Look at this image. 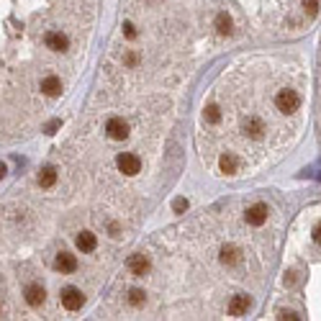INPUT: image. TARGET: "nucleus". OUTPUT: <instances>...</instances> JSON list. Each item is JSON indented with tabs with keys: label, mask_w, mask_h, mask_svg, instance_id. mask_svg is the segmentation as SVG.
<instances>
[{
	"label": "nucleus",
	"mask_w": 321,
	"mask_h": 321,
	"mask_svg": "<svg viewBox=\"0 0 321 321\" xmlns=\"http://www.w3.org/2000/svg\"><path fill=\"white\" fill-rule=\"evenodd\" d=\"M275 105H277V111L280 113H295L298 108H301V95H298L295 90H290V88H283V90H277V95H275Z\"/></svg>",
	"instance_id": "f257e3e1"
},
{
	"label": "nucleus",
	"mask_w": 321,
	"mask_h": 321,
	"mask_svg": "<svg viewBox=\"0 0 321 321\" xmlns=\"http://www.w3.org/2000/svg\"><path fill=\"white\" fill-rule=\"evenodd\" d=\"M116 165H118L121 173L128 175V178H134V175L141 173V157L134 154V152H121V154L116 157Z\"/></svg>",
	"instance_id": "f03ea898"
},
{
	"label": "nucleus",
	"mask_w": 321,
	"mask_h": 321,
	"mask_svg": "<svg viewBox=\"0 0 321 321\" xmlns=\"http://www.w3.org/2000/svg\"><path fill=\"white\" fill-rule=\"evenodd\" d=\"M242 128H244V136L252 139V141H260L265 136V131H267V126H265V121L260 116H247Z\"/></svg>",
	"instance_id": "7ed1b4c3"
},
{
	"label": "nucleus",
	"mask_w": 321,
	"mask_h": 321,
	"mask_svg": "<svg viewBox=\"0 0 321 321\" xmlns=\"http://www.w3.org/2000/svg\"><path fill=\"white\" fill-rule=\"evenodd\" d=\"M267 216H270L267 203H254V206H249L247 213H244V219H247L249 226H262V224H267Z\"/></svg>",
	"instance_id": "20e7f679"
},
{
	"label": "nucleus",
	"mask_w": 321,
	"mask_h": 321,
	"mask_svg": "<svg viewBox=\"0 0 321 321\" xmlns=\"http://www.w3.org/2000/svg\"><path fill=\"white\" fill-rule=\"evenodd\" d=\"M82 303H85L82 290H77V288H64L62 290V306L67 308V311H80Z\"/></svg>",
	"instance_id": "39448f33"
},
{
	"label": "nucleus",
	"mask_w": 321,
	"mask_h": 321,
	"mask_svg": "<svg viewBox=\"0 0 321 321\" xmlns=\"http://www.w3.org/2000/svg\"><path fill=\"white\" fill-rule=\"evenodd\" d=\"M252 308V298L249 295H244V293H239V295H234L231 298V301H229V316H234V318H237V316H247V311Z\"/></svg>",
	"instance_id": "423d86ee"
},
{
	"label": "nucleus",
	"mask_w": 321,
	"mask_h": 321,
	"mask_svg": "<svg viewBox=\"0 0 321 321\" xmlns=\"http://www.w3.org/2000/svg\"><path fill=\"white\" fill-rule=\"evenodd\" d=\"M105 134H108L113 141H123L128 136V123L123 118H108V123H105Z\"/></svg>",
	"instance_id": "0eeeda50"
},
{
	"label": "nucleus",
	"mask_w": 321,
	"mask_h": 321,
	"mask_svg": "<svg viewBox=\"0 0 321 321\" xmlns=\"http://www.w3.org/2000/svg\"><path fill=\"white\" fill-rule=\"evenodd\" d=\"M44 44H47V49H52V52H67V49H70V39L64 36L62 31H47Z\"/></svg>",
	"instance_id": "6e6552de"
},
{
	"label": "nucleus",
	"mask_w": 321,
	"mask_h": 321,
	"mask_svg": "<svg viewBox=\"0 0 321 321\" xmlns=\"http://www.w3.org/2000/svg\"><path fill=\"white\" fill-rule=\"evenodd\" d=\"M128 272L136 275V277H144V275L149 272V257H146L144 252L131 254V257H128Z\"/></svg>",
	"instance_id": "1a4fd4ad"
},
{
	"label": "nucleus",
	"mask_w": 321,
	"mask_h": 321,
	"mask_svg": "<svg viewBox=\"0 0 321 321\" xmlns=\"http://www.w3.org/2000/svg\"><path fill=\"white\" fill-rule=\"evenodd\" d=\"M54 267H57L62 275H70V272L77 270V257L70 254V252H59L57 260H54Z\"/></svg>",
	"instance_id": "9d476101"
},
{
	"label": "nucleus",
	"mask_w": 321,
	"mask_h": 321,
	"mask_svg": "<svg viewBox=\"0 0 321 321\" xmlns=\"http://www.w3.org/2000/svg\"><path fill=\"white\" fill-rule=\"evenodd\" d=\"M219 167H221L224 175H237L239 167H242V162H239V157L234 154V152H226V154L219 157Z\"/></svg>",
	"instance_id": "9b49d317"
},
{
	"label": "nucleus",
	"mask_w": 321,
	"mask_h": 321,
	"mask_svg": "<svg viewBox=\"0 0 321 321\" xmlns=\"http://www.w3.org/2000/svg\"><path fill=\"white\" fill-rule=\"evenodd\" d=\"M26 303L31 306V308H39L41 303H44V298H47V293H44V288H41L39 283H31L29 288H26Z\"/></svg>",
	"instance_id": "f8f14e48"
},
{
	"label": "nucleus",
	"mask_w": 321,
	"mask_h": 321,
	"mask_svg": "<svg viewBox=\"0 0 321 321\" xmlns=\"http://www.w3.org/2000/svg\"><path fill=\"white\" fill-rule=\"evenodd\" d=\"M239 262H242V249L234 247V244H226V247L221 249V265H226V267H237Z\"/></svg>",
	"instance_id": "ddd939ff"
},
{
	"label": "nucleus",
	"mask_w": 321,
	"mask_h": 321,
	"mask_svg": "<svg viewBox=\"0 0 321 321\" xmlns=\"http://www.w3.org/2000/svg\"><path fill=\"white\" fill-rule=\"evenodd\" d=\"M41 93H44V95H49V98L62 95V80H59L57 75L44 77V80H41Z\"/></svg>",
	"instance_id": "4468645a"
},
{
	"label": "nucleus",
	"mask_w": 321,
	"mask_h": 321,
	"mask_svg": "<svg viewBox=\"0 0 321 321\" xmlns=\"http://www.w3.org/2000/svg\"><path fill=\"white\" fill-rule=\"evenodd\" d=\"M213 26H216V31H219L221 36H229V34L234 31V24H231V16H229L226 11L216 13V21H213Z\"/></svg>",
	"instance_id": "2eb2a0df"
},
{
	"label": "nucleus",
	"mask_w": 321,
	"mask_h": 321,
	"mask_svg": "<svg viewBox=\"0 0 321 321\" xmlns=\"http://www.w3.org/2000/svg\"><path fill=\"white\" fill-rule=\"evenodd\" d=\"M95 247H98V237H95V234L82 231L77 237V249L80 252H95Z\"/></svg>",
	"instance_id": "dca6fc26"
},
{
	"label": "nucleus",
	"mask_w": 321,
	"mask_h": 321,
	"mask_svg": "<svg viewBox=\"0 0 321 321\" xmlns=\"http://www.w3.org/2000/svg\"><path fill=\"white\" fill-rule=\"evenodd\" d=\"M54 183H57V170H54V167H44V170L39 173V185H41V188H52Z\"/></svg>",
	"instance_id": "f3484780"
},
{
	"label": "nucleus",
	"mask_w": 321,
	"mask_h": 321,
	"mask_svg": "<svg viewBox=\"0 0 321 321\" xmlns=\"http://www.w3.org/2000/svg\"><path fill=\"white\" fill-rule=\"evenodd\" d=\"M203 118H206V123L216 126V123L221 121V108H219V105H206V111H203Z\"/></svg>",
	"instance_id": "a211bd4d"
},
{
	"label": "nucleus",
	"mask_w": 321,
	"mask_h": 321,
	"mask_svg": "<svg viewBox=\"0 0 321 321\" xmlns=\"http://www.w3.org/2000/svg\"><path fill=\"white\" fill-rule=\"evenodd\" d=\"M126 301H128V306H134V308H141V306H144V301H146V293L134 288L131 293H128V298H126Z\"/></svg>",
	"instance_id": "6ab92c4d"
},
{
	"label": "nucleus",
	"mask_w": 321,
	"mask_h": 321,
	"mask_svg": "<svg viewBox=\"0 0 321 321\" xmlns=\"http://www.w3.org/2000/svg\"><path fill=\"white\" fill-rule=\"evenodd\" d=\"M139 59H141V54H139V52H134V49L123 54V64H126V67H131V70L139 64Z\"/></svg>",
	"instance_id": "aec40b11"
},
{
	"label": "nucleus",
	"mask_w": 321,
	"mask_h": 321,
	"mask_svg": "<svg viewBox=\"0 0 321 321\" xmlns=\"http://www.w3.org/2000/svg\"><path fill=\"white\" fill-rule=\"evenodd\" d=\"M303 11H306L308 18H313L318 13V0H303Z\"/></svg>",
	"instance_id": "412c9836"
},
{
	"label": "nucleus",
	"mask_w": 321,
	"mask_h": 321,
	"mask_svg": "<svg viewBox=\"0 0 321 321\" xmlns=\"http://www.w3.org/2000/svg\"><path fill=\"white\" fill-rule=\"evenodd\" d=\"M185 208H188V201H185V198H178V201L173 203V211H175V213H183Z\"/></svg>",
	"instance_id": "4be33fe9"
},
{
	"label": "nucleus",
	"mask_w": 321,
	"mask_h": 321,
	"mask_svg": "<svg viewBox=\"0 0 321 321\" xmlns=\"http://www.w3.org/2000/svg\"><path fill=\"white\" fill-rule=\"evenodd\" d=\"M123 36H126V39H136L139 34H136V29H134L131 24H126V26H123Z\"/></svg>",
	"instance_id": "5701e85b"
},
{
	"label": "nucleus",
	"mask_w": 321,
	"mask_h": 321,
	"mask_svg": "<svg viewBox=\"0 0 321 321\" xmlns=\"http://www.w3.org/2000/svg\"><path fill=\"white\" fill-rule=\"evenodd\" d=\"M311 239H313L316 244H321V224H316V226H313V231H311Z\"/></svg>",
	"instance_id": "b1692460"
},
{
	"label": "nucleus",
	"mask_w": 321,
	"mask_h": 321,
	"mask_svg": "<svg viewBox=\"0 0 321 321\" xmlns=\"http://www.w3.org/2000/svg\"><path fill=\"white\" fill-rule=\"evenodd\" d=\"M108 231H111V237H118V234H121V226H118V224H111Z\"/></svg>",
	"instance_id": "393cba45"
},
{
	"label": "nucleus",
	"mask_w": 321,
	"mask_h": 321,
	"mask_svg": "<svg viewBox=\"0 0 321 321\" xmlns=\"http://www.w3.org/2000/svg\"><path fill=\"white\" fill-rule=\"evenodd\" d=\"M57 128H59V121H52V123L47 126V134H54V131H57Z\"/></svg>",
	"instance_id": "a878e982"
},
{
	"label": "nucleus",
	"mask_w": 321,
	"mask_h": 321,
	"mask_svg": "<svg viewBox=\"0 0 321 321\" xmlns=\"http://www.w3.org/2000/svg\"><path fill=\"white\" fill-rule=\"evenodd\" d=\"M3 178H6V165L0 162V180H3Z\"/></svg>",
	"instance_id": "bb28decb"
}]
</instances>
